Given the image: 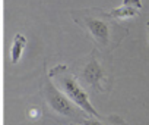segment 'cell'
<instances>
[{
    "label": "cell",
    "instance_id": "cell-1",
    "mask_svg": "<svg viewBox=\"0 0 149 125\" xmlns=\"http://www.w3.org/2000/svg\"><path fill=\"white\" fill-rule=\"evenodd\" d=\"M72 16L74 22L86 30L92 40H95L101 47L108 50L113 49L111 43L117 46L118 41L127 34L126 28H121L117 24H114V18H111L110 13H104L102 11L85 9L79 12H72Z\"/></svg>",
    "mask_w": 149,
    "mask_h": 125
},
{
    "label": "cell",
    "instance_id": "cell-2",
    "mask_svg": "<svg viewBox=\"0 0 149 125\" xmlns=\"http://www.w3.org/2000/svg\"><path fill=\"white\" fill-rule=\"evenodd\" d=\"M48 78L53 81V84L81 110H84L89 116L101 118L102 115L94 107V105L89 100L88 93L84 90V87L79 84V81L74 78V75L69 71L66 65H57L50 69Z\"/></svg>",
    "mask_w": 149,
    "mask_h": 125
},
{
    "label": "cell",
    "instance_id": "cell-3",
    "mask_svg": "<svg viewBox=\"0 0 149 125\" xmlns=\"http://www.w3.org/2000/svg\"><path fill=\"white\" fill-rule=\"evenodd\" d=\"M42 96L47 102V105L51 107L53 112L61 115V116H66V118H70L73 121H76L82 125V121L85 116H88L84 110H81L74 103H72L54 84L50 78H47L44 81V85H42Z\"/></svg>",
    "mask_w": 149,
    "mask_h": 125
},
{
    "label": "cell",
    "instance_id": "cell-4",
    "mask_svg": "<svg viewBox=\"0 0 149 125\" xmlns=\"http://www.w3.org/2000/svg\"><path fill=\"white\" fill-rule=\"evenodd\" d=\"M82 80L95 91L102 93L105 88V81H107V72L97 59L95 53H92L89 62L82 69Z\"/></svg>",
    "mask_w": 149,
    "mask_h": 125
},
{
    "label": "cell",
    "instance_id": "cell-5",
    "mask_svg": "<svg viewBox=\"0 0 149 125\" xmlns=\"http://www.w3.org/2000/svg\"><path fill=\"white\" fill-rule=\"evenodd\" d=\"M142 8L140 0H124L123 5L114 11L110 12V16L114 19H127V18H134L139 15Z\"/></svg>",
    "mask_w": 149,
    "mask_h": 125
},
{
    "label": "cell",
    "instance_id": "cell-6",
    "mask_svg": "<svg viewBox=\"0 0 149 125\" xmlns=\"http://www.w3.org/2000/svg\"><path fill=\"white\" fill-rule=\"evenodd\" d=\"M82 125H129L121 116L118 115H108V116H85L82 121Z\"/></svg>",
    "mask_w": 149,
    "mask_h": 125
},
{
    "label": "cell",
    "instance_id": "cell-7",
    "mask_svg": "<svg viewBox=\"0 0 149 125\" xmlns=\"http://www.w3.org/2000/svg\"><path fill=\"white\" fill-rule=\"evenodd\" d=\"M25 46H26V37L22 35V34H16L15 35V40L12 43V49H10V60L12 64H18L24 50H25Z\"/></svg>",
    "mask_w": 149,
    "mask_h": 125
},
{
    "label": "cell",
    "instance_id": "cell-8",
    "mask_svg": "<svg viewBox=\"0 0 149 125\" xmlns=\"http://www.w3.org/2000/svg\"><path fill=\"white\" fill-rule=\"evenodd\" d=\"M146 27H148V38H149V22L146 24Z\"/></svg>",
    "mask_w": 149,
    "mask_h": 125
},
{
    "label": "cell",
    "instance_id": "cell-9",
    "mask_svg": "<svg viewBox=\"0 0 149 125\" xmlns=\"http://www.w3.org/2000/svg\"><path fill=\"white\" fill-rule=\"evenodd\" d=\"M72 125H78V124H72Z\"/></svg>",
    "mask_w": 149,
    "mask_h": 125
}]
</instances>
